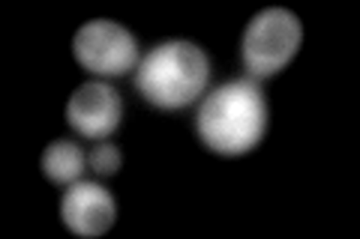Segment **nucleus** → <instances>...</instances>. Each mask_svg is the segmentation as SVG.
Wrapping results in <instances>:
<instances>
[{"mask_svg":"<svg viewBox=\"0 0 360 239\" xmlns=\"http://www.w3.org/2000/svg\"><path fill=\"white\" fill-rule=\"evenodd\" d=\"M198 138L219 156H243L255 150L267 129V102L255 78L219 84L198 108Z\"/></svg>","mask_w":360,"mask_h":239,"instance_id":"f257e3e1","label":"nucleus"},{"mask_svg":"<svg viewBox=\"0 0 360 239\" xmlns=\"http://www.w3.org/2000/svg\"><path fill=\"white\" fill-rule=\"evenodd\" d=\"M210 78V60L198 45L168 39L144 54L135 66V87L150 105L162 111L186 108L201 96Z\"/></svg>","mask_w":360,"mask_h":239,"instance_id":"f03ea898","label":"nucleus"},{"mask_svg":"<svg viewBox=\"0 0 360 239\" xmlns=\"http://www.w3.org/2000/svg\"><path fill=\"white\" fill-rule=\"evenodd\" d=\"M303 39L300 18L283 6H270L258 13L243 33V66L250 78H270L297 54Z\"/></svg>","mask_w":360,"mask_h":239,"instance_id":"7ed1b4c3","label":"nucleus"},{"mask_svg":"<svg viewBox=\"0 0 360 239\" xmlns=\"http://www.w3.org/2000/svg\"><path fill=\"white\" fill-rule=\"evenodd\" d=\"M72 54L87 72L99 78H115L139 66V39L117 21L96 18L78 27Z\"/></svg>","mask_w":360,"mask_h":239,"instance_id":"20e7f679","label":"nucleus"},{"mask_svg":"<svg viewBox=\"0 0 360 239\" xmlns=\"http://www.w3.org/2000/svg\"><path fill=\"white\" fill-rule=\"evenodd\" d=\"M123 102L120 93L105 81H87L70 96L66 120L70 126L90 141H103L120 126Z\"/></svg>","mask_w":360,"mask_h":239,"instance_id":"39448f33","label":"nucleus"},{"mask_svg":"<svg viewBox=\"0 0 360 239\" xmlns=\"http://www.w3.org/2000/svg\"><path fill=\"white\" fill-rule=\"evenodd\" d=\"M60 219L78 236H103L117 219V203L99 183L78 179L60 198Z\"/></svg>","mask_w":360,"mask_h":239,"instance_id":"423d86ee","label":"nucleus"},{"mask_svg":"<svg viewBox=\"0 0 360 239\" xmlns=\"http://www.w3.org/2000/svg\"><path fill=\"white\" fill-rule=\"evenodd\" d=\"M84 150L75 141H51L42 153V174L58 186H72L84 174Z\"/></svg>","mask_w":360,"mask_h":239,"instance_id":"0eeeda50","label":"nucleus"},{"mask_svg":"<svg viewBox=\"0 0 360 239\" xmlns=\"http://www.w3.org/2000/svg\"><path fill=\"white\" fill-rule=\"evenodd\" d=\"M87 165L96 170L99 177H111L120 170V150L115 144H96L87 156Z\"/></svg>","mask_w":360,"mask_h":239,"instance_id":"6e6552de","label":"nucleus"}]
</instances>
